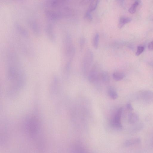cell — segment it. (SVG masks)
<instances>
[{
  "label": "cell",
  "instance_id": "13",
  "mask_svg": "<svg viewBox=\"0 0 153 153\" xmlns=\"http://www.w3.org/2000/svg\"><path fill=\"white\" fill-rule=\"evenodd\" d=\"M99 36L98 33H96L95 35L93 40V46L96 49L97 48L98 46Z\"/></svg>",
  "mask_w": 153,
  "mask_h": 153
},
{
  "label": "cell",
  "instance_id": "5",
  "mask_svg": "<svg viewBox=\"0 0 153 153\" xmlns=\"http://www.w3.org/2000/svg\"><path fill=\"white\" fill-rule=\"evenodd\" d=\"M110 80L109 75L106 71H102L100 77V80L105 84L108 83Z\"/></svg>",
  "mask_w": 153,
  "mask_h": 153
},
{
  "label": "cell",
  "instance_id": "15",
  "mask_svg": "<svg viewBox=\"0 0 153 153\" xmlns=\"http://www.w3.org/2000/svg\"><path fill=\"white\" fill-rule=\"evenodd\" d=\"M84 18L85 19L89 21H91L93 20V17L91 14V13L87 11L86 13L84 16Z\"/></svg>",
  "mask_w": 153,
  "mask_h": 153
},
{
  "label": "cell",
  "instance_id": "6",
  "mask_svg": "<svg viewBox=\"0 0 153 153\" xmlns=\"http://www.w3.org/2000/svg\"><path fill=\"white\" fill-rule=\"evenodd\" d=\"M132 21L131 18L128 17H121L119 21V27L121 29L126 24Z\"/></svg>",
  "mask_w": 153,
  "mask_h": 153
},
{
  "label": "cell",
  "instance_id": "3",
  "mask_svg": "<svg viewBox=\"0 0 153 153\" xmlns=\"http://www.w3.org/2000/svg\"><path fill=\"white\" fill-rule=\"evenodd\" d=\"M93 59V53L90 50H88L84 56L83 62V68L86 73L91 65Z\"/></svg>",
  "mask_w": 153,
  "mask_h": 153
},
{
  "label": "cell",
  "instance_id": "7",
  "mask_svg": "<svg viewBox=\"0 0 153 153\" xmlns=\"http://www.w3.org/2000/svg\"><path fill=\"white\" fill-rule=\"evenodd\" d=\"M108 93L110 97L113 100H115L118 97V94L115 89L110 86L108 89Z\"/></svg>",
  "mask_w": 153,
  "mask_h": 153
},
{
  "label": "cell",
  "instance_id": "2",
  "mask_svg": "<svg viewBox=\"0 0 153 153\" xmlns=\"http://www.w3.org/2000/svg\"><path fill=\"white\" fill-rule=\"evenodd\" d=\"M123 108L121 107L117 110L114 118L111 121L112 126L115 128L121 129L122 128L121 118Z\"/></svg>",
  "mask_w": 153,
  "mask_h": 153
},
{
  "label": "cell",
  "instance_id": "8",
  "mask_svg": "<svg viewBox=\"0 0 153 153\" xmlns=\"http://www.w3.org/2000/svg\"><path fill=\"white\" fill-rule=\"evenodd\" d=\"M139 117L138 115L136 113H130L128 116V120L131 124H134L138 121Z\"/></svg>",
  "mask_w": 153,
  "mask_h": 153
},
{
  "label": "cell",
  "instance_id": "9",
  "mask_svg": "<svg viewBox=\"0 0 153 153\" xmlns=\"http://www.w3.org/2000/svg\"><path fill=\"white\" fill-rule=\"evenodd\" d=\"M141 1H137L134 2L129 9V12L131 14L136 13L138 7L140 5Z\"/></svg>",
  "mask_w": 153,
  "mask_h": 153
},
{
  "label": "cell",
  "instance_id": "11",
  "mask_svg": "<svg viewBox=\"0 0 153 153\" xmlns=\"http://www.w3.org/2000/svg\"><path fill=\"white\" fill-rule=\"evenodd\" d=\"M124 74L121 72H116L113 74V77L116 81H118L122 80L124 77Z\"/></svg>",
  "mask_w": 153,
  "mask_h": 153
},
{
  "label": "cell",
  "instance_id": "1",
  "mask_svg": "<svg viewBox=\"0 0 153 153\" xmlns=\"http://www.w3.org/2000/svg\"><path fill=\"white\" fill-rule=\"evenodd\" d=\"M102 72L98 65H94L89 71V74L88 79L89 82L94 83L99 80Z\"/></svg>",
  "mask_w": 153,
  "mask_h": 153
},
{
  "label": "cell",
  "instance_id": "4",
  "mask_svg": "<svg viewBox=\"0 0 153 153\" xmlns=\"http://www.w3.org/2000/svg\"><path fill=\"white\" fill-rule=\"evenodd\" d=\"M140 97L143 101L150 102L153 101V92L149 91H141L140 93Z\"/></svg>",
  "mask_w": 153,
  "mask_h": 153
},
{
  "label": "cell",
  "instance_id": "12",
  "mask_svg": "<svg viewBox=\"0 0 153 153\" xmlns=\"http://www.w3.org/2000/svg\"><path fill=\"white\" fill-rule=\"evenodd\" d=\"M141 142V140L139 138H136L132 139L126 142L125 143L126 146H130L137 143H139Z\"/></svg>",
  "mask_w": 153,
  "mask_h": 153
},
{
  "label": "cell",
  "instance_id": "16",
  "mask_svg": "<svg viewBox=\"0 0 153 153\" xmlns=\"http://www.w3.org/2000/svg\"><path fill=\"white\" fill-rule=\"evenodd\" d=\"M144 48L142 46H139L137 48V51L136 55L137 56H140L143 51Z\"/></svg>",
  "mask_w": 153,
  "mask_h": 153
},
{
  "label": "cell",
  "instance_id": "17",
  "mask_svg": "<svg viewBox=\"0 0 153 153\" xmlns=\"http://www.w3.org/2000/svg\"><path fill=\"white\" fill-rule=\"evenodd\" d=\"M148 49L150 50H153V41L151 42L148 45Z\"/></svg>",
  "mask_w": 153,
  "mask_h": 153
},
{
  "label": "cell",
  "instance_id": "14",
  "mask_svg": "<svg viewBox=\"0 0 153 153\" xmlns=\"http://www.w3.org/2000/svg\"><path fill=\"white\" fill-rule=\"evenodd\" d=\"M31 24V26L32 27V29L36 33L38 34L39 33L40 31L38 30V25L36 24L35 22L34 21L32 22Z\"/></svg>",
  "mask_w": 153,
  "mask_h": 153
},
{
  "label": "cell",
  "instance_id": "18",
  "mask_svg": "<svg viewBox=\"0 0 153 153\" xmlns=\"http://www.w3.org/2000/svg\"><path fill=\"white\" fill-rule=\"evenodd\" d=\"M126 107L127 109L130 111H132L133 110V108L130 104H128L127 105Z\"/></svg>",
  "mask_w": 153,
  "mask_h": 153
},
{
  "label": "cell",
  "instance_id": "19",
  "mask_svg": "<svg viewBox=\"0 0 153 153\" xmlns=\"http://www.w3.org/2000/svg\"><path fill=\"white\" fill-rule=\"evenodd\" d=\"M85 43V40L84 38H82L80 40V45L81 47H83L84 46Z\"/></svg>",
  "mask_w": 153,
  "mask_h": 153
},
{
  "label": "cell",
  "instance_id": "10",
  "mask_svg": "<svg viewBox=\"0 0 153 153\" xmlns=\"http://www.w3.org/2000/svg\"><path fill=\"white\" fill-rule=\"evenodd\" d=\"M99 2V1H92L89 5L87 11L91 13L94 11L97 7Z\"/></svg>",
  "mask_w": 153,
  "mask_h": 153
}]
</instances>
